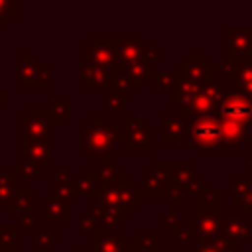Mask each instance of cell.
Returning a JSON list of instances; mask_svg holds the SVG:
<instances>
[{"mask_svg":"<svg viewBox=\"0 0 252 252\" xmlns=\"http://www.w3.org/2000/svg\"><path fill=\"white\" fill-rule=\"evenodd\" d=\"M81 144L79 150L96 165L114 163V148L120 142L116 126H108L106 116H91L87 124L79 128Z\"/></svg>","mask_w":252,"mask_h":252,"instance_id":"1","label":"cell"},{"mask_svg":"<svg viewBox=\"0 0 252 252\" xmlns=\"http://www.w3.org/2000/svg\"><path fill=\"white\" fill-rule=\"evenodd\" d=\"M142 201H144L142 189H138L130 177H122V179H114V181H100L98 183L96 203L112 207V209L124 213L126 217L132 215L134 209L142 205Z\"/></svg>","mask_w":252,"mask_h":252,"instance_id":"2","label":"cell"},{"mask_svg":"<svg viewBox=\"0 0 252 252\" xmlns=\"http://www.w3.org/2000/svg\"><path fill=\"white\" fill-rule=\"evenodd\" d=\"M16 87L22 91H49L53 87V65L49 61H35L33 53H18Z\"/></svg>","mask_w":252,"mask_h":252,"instance_id":"3","label":"cell"},{"mask_svg":"<svg viewBox=\"0 0 252 252\" xmlns=\"http://www.w3.org/2000/svg\"><path fill=\"white\" fill-rule=\"evenodd\" d=\"M226 87L222 79H213L201 87V91L189 100V104L179 110V114L189 122L201 116H219V104Z\"/></svg>","mask_w":252,"mask_h":252,"instance_id":"4","label":"cell"},{"mask_svg":"<svg viewBox=\"0 0 252 252\" xmlns=\"http://www.w3.org/2000/svg\"><path fill=\"white\" fill-rule=\"evenodd\" d=\"M189 142L201 152L220 150L222 126L219 116H201L189 120Z\"/></svg>","mask_w":252,"mask_h":252,"instance_id":"5","label":"cell"},{"mask_svg":"<svg viewBox=\"0 0 252 252\" xmlns=\"http://www.w3.org/2000/svg\"><path fill=\"white\" fill-rule=\"evenodd\" d=\"M79 53H81V63H93L108 71H114L118 65V55L112 37L106 35H89L87 43L81 45Z\"/></svg>","mask_w":252,"mask_h":252,"instance_id":"6","label":"cell"},{"mask_svg":"<svg viewBox=\"0 0 252 252\" xmlns=\"http://www.w3.org/2000/svg\"><path fill=\"white\" fill-rule=\"evenodd\" d=\"M55 122L49 108H26V114L16 120V132L18 138H33V140H45L51 138Z\"/></svg>","mask_w":252,"mask_h":252,"instance_id":"7","label":"cell"},{"mask_svg":"<svg viewBox=\"0 0 252 252\" xmlns=\"http://www.w3.org/2000/svg\"><path fill=\"white\" fill-rule=\"evenodd\" d=\"M224 63H252V28H224Z\"/></svg>","mask_w":252,"mask_h":252,"instance_id":"8","label":"cell"},{"mask_svg":"<svg viewBox=\"0 0 252 252\" xmlns=\"http://www.w3.org/2000/svg\"><path fill=\"white\" fill-rule=\"evenodd\" d=\"M116 130H118V140L124 144L126 152L148 154L152 150V128L144 120L128 116L124 124L116 126Z\"/></svg>","mask_w":252,"mask_h":252,"instance_id":"9","label":"cell"},{"mask_svg":"<svg viewBox=\"0 0 252 252\" xmlns=\"http://www.w3.org/2000/svg\"><path fill=\"white\" fill-rule=\"evenodd\" d=\"M222 63H209L203 53H189L183 63H179L177 73L197 85H205L213 79H220Z\"/></svg>","mask_w":252,"mask_h":252,"instance_id":"10","label":"cell"},{"mask_svg":"<svg viewBox=\"0 0 252 252\" xmlns=\"http://www.w3.org/2000/svg\"><path fill=\"white\" fill-rule=\"evenodd\" d=\"M171 163L173 161H152V165L142 173V195L144 197H169Z\"/></svg>","mask_w":252,"mask_h":252,"instance_id":"11","label":"cell"},{"mask_svg":"<svg viewBox=\"0 0 252 252\" xmlns=\"http://www.w3.org/2000/svg\"><path fill=\"white\" fill-rule=\"evenodd\" d=\"M18 159H26L41 171L53 169V150L51 138L33 140V138H18Z\"/></svg>","mask_w":252,"mask_h":252,"instance_id":"12","label":"cell"},{"mask_svg":"<svg viewBox=\"0 0 252 252\" xmlns=\"http://www.w3.org/2000/svg\"><path fill=\"white\" fill-rule=\"evenodd\" d=\"M219 118H228V120H236L240 124H252V102L238 94L232 89H226L220 104H219Z\"/></svg>","mask_w":252,"mask_h":252,"instance_id":"13","label":"cell"},{"mask_svg":"<svg viewBox=\"0 0 252 252\" xmlns=\"http://www.w3.org/2000/svg\"><path fill=\"white\" fill-rule=\"evenodd\" d=\"M89 250L91 252H136V246L132 244V240L128 242L124 234L100 226L89 234Z\"/></svg>","mask_w":252,"mask_h":252,"instance_id":"14","label":"cell"},{"mask_svg":"<svg viewBox=\"0 0 252 252\" xmlns=\"http://www.w3.org/2000/svg\"><path fill=\"white\" fill-rule=\"evenodd\" d=\"M71 222V205L69 199L51 195L43 199V215H39V224L51 226L53 224H69Z\"/></svg>","mask_w":252,"mask_h":252,"instance_id":"15","label":"cell"},{"mask_svg":"<svg viewBox=\"0 0 252 252\" xmlns=\"http://www.w3.org/2000/svg\"><path fill=\"white\" fill-rule=\"evenodd\" d=\"M116 55H118V63H136V61H148L146 59V43L142 41V37H134V35H116L112 37Z\"/></svg>","mask_w":252,"mask_h":252,"instance_id":"16","label":"cell"},{"mask_svg":"<svg viewBox=\"0 0 252 252\" xmlns=\"http://www.w3.org/2000/svg\"><path fill=\"white\" fill-rule=\"evenodd\" d=\"M159 140L163 144H185L189 142V122L181 116H161L159 118Z\"/></svg>","mask_w":252,"mask_h":252,"instance_id":"17","label":"cell"},{"mask_svg":"<svg viewBox=\"0 0 252 252\" xmlns=\"http://www.w3.org/2000/svg\"><path fill=\"white\" fill-rule=\"evenodd\" d=\"M220 126H222V142H220V150L222 152H238L242 148V144L248 142V126L240 124L236 120H228V118H220Z\"/></svg>","mask_w":252,"mask_h":252,"instance_id":"18","label":"cell"},{"mask_svg":"<svg viewBox=\"0 0 252 252\" xmlns=\"http://www.w3.org/2000/svg\"><path fill=\"white\" fill-rule=\"evenodd\" d=\"M108 81H110L108 69H102L93 63H81V71H79V87L81 89H85V91L108 89Z\"/></svg>","mask_w":252,"mask_h":252,"instance_id":"19","label":"cell"},{"mask_svg":"<svg viewBox=\"0 0 252 252\" xmlns=\"http://www.w3.org/2000/svg\"><path fill=\"white\" fill-rule=\"evenodd\" d=\"M195 207L197 213L195 215H207V217H222V189L219 187H211V189H203L197 197H195Z\"/></svg>","mask_w":252,"mask_h":252,"instance_id":"20","label":"cell"},{"mask_svg":"<svg viewBox=\"0 0 252 252\" xmlns=\"http://www.w3.org/2000/svg\"><path fill=\"white\" fill-rule=\"evenodd\" d=\"M201 87L203 85H197V83H193V81H189V79H183V77H179V81L173 85V89L167 93L169 96H167V102H169V106L171 108H177V110H183L187 104H189V100L201 91Z\"/></svg>","mask_w":252,"mask_h":252,"instance_id":"21","label":"cell"},{"mask_svg":"<svg viewBox=\"0 0 252 252\" xmlns=\"http://www.w3.org/2000/svg\"><path fill=\"white\" fill-rule=\"evenodd\" d=\"M220 234L234 242H248L252 236V222L248 219L236 217H220Z\"/></svg>","mask_w":252,"mask_h":252,"instance_id":"22","label":"cell"},{"mask_svg":"<svg viewBox=\"0 0 252 252\" xmlns=\"http://www.w3.org/2000/svg\"><path fill=\"white\" fill-rule=\"evenodd\" d=\"M230 187L232 205L242 209V219L252 217V179H234Z\"/></svg>","mask_w":252,"mask_h":252,"instance_id":"23","label":"cell"},{"mask_svg":"<svg viewBox=\"0 0 252 252\" xmlns=\"http://www.w3.org/2000/svg\"><path fill=\"white\" fill-rule=\"evenodd\" d=\"M89 215L102 226V228H108V230H114L118 224L124 222L126 215L112 209V207H106V205H100V203H94L89 207Z\"/></svg>","mask_w":252,"mask_h":252,"instance_id":"24","label":"cell"},{"mask_svg":"<svg viewBox=\"0 0 252 252\" xmlns=\"http://www.w3.org/2000/svg\"><path fill=\"white\" fill-rule=\"evenodd\" d=\"M197 177L195 161H173L171 163V187L183 189L189 193V185Z\"/></svg>","mask_w":252,"mask_h":252,"instance_id":"25","label":"cell"},{"mask_svg":"<svg viewBox=\"0 0 252 252\" xmlns=\"http://www.w3.org/2000/svg\"><path fill=\"white\" fill-rule=\"evenodd\" d=\"M53 195L63 199L77 197V179H73L69 169H57L53 175Z\"/></svg>","mask_w":252,"mask_h":252,"instance_id":"26","label":"cell"},{"mask_svg":"<svg viewBox=\"0 0 252 252\" xmlns=\"http://www.w3.org/2000/svg\"><path fill=\"white\" fill-rule=\"evenodd\" d=\"M114 71H122L126 77H130L140 89L144 87V81H150V75L154 73L152 71V63L150 61H136V63H118Z\"/></svg>","mask_w":252,"mask_h":252,"instance_id":"27","label":"cell"},{"mask_svg":"<svg viewBox=\"0 0 252 252\" xmlns=\"http://www.w3.org/2000/svg\"><path fill=\"white\" fill-rule=\"evenodd\" d=\"M108 89H114L124 100H130V98L134 96V93L140 91V87H138L130 77H126L122 71H110Z\"/></svg>","mask_w":252,"mask_h":252,"instance_id":"28","label":"cell"},{"mask_svg":"<svg viewBox=\"0 0 252 252\" xmlns=\"http://www.w3.org/2000/svg\"><path fill=\"white\" fill-rule=\"evenodd\" d=\"M33 197H35V189H32V187H20V189L16 191V195L8 201L6 213H8L10 217H14V215L20 217L28 207H32Z\"/></svg>","mask_w":252,"mask_h":252,"instance_id":"29","label":"cell"},{"mask_svg":"<svg viewBox=\"0 0 252 252\" xmlns=\"http://www.w3.org/2000/svg\"><path fill=\"white\" fill-rule=\"evenodd\" d=\"M98 175L93 169H83L77 177V197H96L98 191Z\"/></svg>","mask_w":252,"mask_h":252,"instance_id":"30","label":"cell"},{"mask_svg":"<svg viewBox=\"0 0 252 252\" xmlns=\"http://www.w3.org/2000/svg\"><path fill=\"white\" fill-rule=\"evenodd\" d=\"M18 179H20V175L16 169L0 171V205H8V201L16 195Z\"/></svg>","mask_w":252,"mask_h":252,"instance_id":"31","label":"cell"},{"mask_svg":"<svg viewBox=\"0 0 252 252\" xmlns=\"http://www.w3.org/2000/svg\"><path fill=\"white\" fill-rule=\"evenodd\" d=\"M177 81H179L177 71H154L150 75V85L154 91H167L169 93Z\"/></svg>","mask_w":252,"mask_h":252,"instance_id":"32","label":"cell"},{"mask_svg":"<svg viewBox=\"0 0 252 252\" xmlns=\"http://www.w3.org/2000/svg\"><path fill=\"white\" fill-rule=\"evenodd\" d=\"M37 224H39V215L35 213L33 205L28 207V209L18 217V220H16V228H18L20 234H32V232H35Z\"/></svg>","mask_w":252,"mask_h":252,"instance_id":"33","label":"cell"},{"mask_svg":"<svg viewBox=\"0 0 252 252\" xmlns=\"http://www.w3.org/2000/svg\"><path fill=\"white\" fill-rule=\"evenodd\" d=\"M51 116H53V122L57 126H67L71 122V98H59L55 100L51 106Z\"/></svg>","mask_w":252,"mask_h":252,"instance_id":"34","label":"cell"},{"mask_svg":"<svg viewBox=\"0 0 252 252\" xmlns=\"http://www.w3.org/2000/svg\"><path fill=\"white\" fill-rule=\"evenodd\" d=\"M61 238H63V234H61V232H55L53 228L43 226V230H41V232H37V234L33 236V248H35L37 252L47 250V248H51L53 244L61 242Z\"/></svg>","mask_w":252,"mask_h":252,"instance_id":"35","label":"cell"},{"mask_svg":"<svg viewBox=\"0 0 252 252\" xmlns=\"http://www.w3.org/2000/svg\"><path fill=\"white\" fill-rule=\"evenodd\" d=\"M124 104L126 100L114 91V89H106V118H118L124 116Z\"/></svg>","mask_w":252,"mask_h":252,"instance_id":"36","label":"cell"},{"mask_svg":"<svg viewBox=\"0 0 252 252\" xmlns=\"http://www.w3.org/2000/svg\"><path fill=\"white\" fill-rule=\"evenodd\" d=\"M18 228L16 224H0V250L12 252L18 248Z\"/></svg>","mask_w":252,"mask_h":252,"instance_id":"37","label":"cell"},{"mask_svg":"<svg viewBox=\"0 0 252 252\" xmlns=\"http://www.w3.org/2000/svg\"><path fill=\"white\" fill-rule=\"evenodd\" d=\"M132 244L136 250H159V234L158 232H136L132 236Z\"/></svg>","mask_w":252,"mask_h":252,"instance_id":"38","label":"cell"},{"mask_svg":"<svg viewBox=\"0 0 252 252\" xmlns=\"http://www.w3.org/2000/svg\"><path fill=\"white\" fill-rule=\"evenodd\" d=\"M94 171H96V175H98V181H114V179L126 177L124 171L118 169L114 163H98Z\"/></svg>","mask_w":252,"mask_h":252,"instance_id":"39","label":"cell"},{"mask_svg":"<svg viewBox=\"0 0 252 252\" xmlns=\"http://www.w3.org/2000/svg\"><path fill=\"white\" fill-rule=\"evenodd\" d=\"M16 171H18V175H20L22 179H35V181L43 179V175H45V171H41L39 167L32 165V163L26 161V159H18V167H16Z\"/></svg>","mask_w":252,"mask_h":252,"instance_id":"40","label":"cell"},{"mask_svg":"<svg viewBox=\"0 0 252 252\" xmlns=\"http://www.w3.org/2000/svg\"><path fill=\"white\" fill-rule=\"evenodd\" d=\"M18 16V2L14 0H0V26L6 28L10 18Z\"/></svg>","mask_w":252,"mask_h":252,"instance_id":"41","label":"cell"},{"mask_svg":"<svg viewBox=\"0 0 252 252\" xmlns=\"http://www.w3.org/2000/svg\"><path fill=\"white\" fill-rule=\"evenodd\" d=\"M167 199H169V211H177L179 207L187 205V191L177 189V187H171Z\"/></svg>","mask_w":252,"mask_h":252,"instance_id":"42","label":"cell"},{"mask_svg":"<svg viewBox=\"0 0 252 252\" xmlns=\"http://www.w3.org/2000/svg\"><path fill=\"white\" fill-rule=\"evenodd\" d=\"M79 228L91 234V232H94L96 228H100V224H98V222H96V220H94L91 215H85V217L79 220Z\"/></svg>","mask_w":252,"mask_h":252,"instance_id":"43","label":"cell"},{"mask_svg":"<svg viewBox=\"0 0 252 252\" xmlns=\"http://www.w3.org/2000/svg\"><path fill=\"white\" fill-rule=\"evenodd\" d=\"M159 47H156V45H146V59L150 61V63H156V61H159Z\"/></svg>","mask_w":252,"mask_h":252,"instance_id":"44","label":"cell"},{"mask_svg":"<svg viewBox=\"0 0 252 252\" xmlns=\"http://www.w3.org/2000/svg\"><path fill=\"white\" fill-rule=\"evenodd\" d=\"M203 189H205V187H203V181H201V177H195V181L189 185V193H193L195 197H197V195H199Z\"/></svg>","mask_w":252,"mask_h":252,"instance_id":"45","label":"cell"},{"mask_svg":"<svg viewBox=\"0 0 252 252\" xmlns=\"http://www.w3.org/2000/svg\"><path fill=\"white\" fill-rule=\"evenodd\" d=\"M8 106V91L0 87V108H6Z\"/></svg>","mask_w":252,"mask_h":252,"instance_id":"46","label":"cell"},{"mask_svg":"<svg viewBox=\"0 0 252 252\" xmlns=\"http://www.w3.org/2000/svg\"><path fill=\"white\" fill-rule=\"evenodd\" d=\"M248 171H250V179H252V154L248 156Z\"/></svg>","mask_w":252,"mask_h":252,"instance_id":"47","label":"cell"},{"mask_svg":"<svg viewBox=\"0 0 252 252\" xmlns=\"http://www.w3.org/2000/svg\"><path fill=\"white\" fill-rule=\"evenodd\" d=\"M73 252H81V250H73ZM89 252H91V250H89Z\"/></svg>","mask_w":252,"mask_h":252,"instance_id":"48","label":"cell"}]
</instances>
